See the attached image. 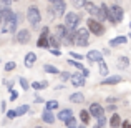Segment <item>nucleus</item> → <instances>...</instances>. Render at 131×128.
Segmentation results:
<instances>
[{
    "label": "nucleus",
    "mask_w": 131,
    "mask_h": 128,
    "mask_svg": "<svg viewBox=\"0 0 131 128\" xmlns=\"http://www.w3.org/2000/svg\"><path fill=\"white\" fill-rule=\"evenodd\" d=\"M10 98H12V100H17V98H18V92H13V90H10Z\"/></svg>",
    "instance_id": "4c0bfd02"
},
{
    "label": "nucleus",
    "mask_w": 131,
    "mask_h": 128,
    "mask_svg": "<svg viewBox=\"0 0 131 128\" xmlns=\"http://www.w3.org/2000/svg\"><path fill=\"white\" fill-rule=\"evenodd\" d=\"M116 65H118L119 70H125V68L129 67V58H128V57H119V58H118V63H116Z\"/></svg>",
    "instance_id": "aec40b11"
},
{
    "label": "nucleus",
    "mask_w": 131,
    "mask_h": 128,
    "mask_svg": "<svg viewBox=\"0 0 131 128\" xmlns=\"http://www.w3.org/2000/svg\"><path fill=\"white\" fill-rule=\"evenodd\" d=\"M30 38H32V35H30V32L28 30H20L18 33H17V42L18 43H28L30 42Z\"/></svg>",
    "instance_id": "ddd939ff"
},
{
    "label": "nucleus",
    "mask_w": 131,
    "mask_h": 128,
    "mask_svg": "<svg viewBox=\"0 0 131 128\" xmlns=\"http://www.w3.org/2000/svg\"><path fill=\"white\" fill-rule=\"evenodd\" d=\"M70 57L77 58V60H83V55H81V53H77V52H70Z\"/></svg>",
    "instance_id": "c9c22d12"
},
{
    "label": "nucleus",
    "mask_w": 131,
    "mask_h": 128,
    "mask_svg": "<svg viewBox=\"0 0 131 128\" xmlns=\"http://www.w3.org/2000/svg\"><path fill=\"white\" fill-rule=\"evenodd\" d=\"M27 20L30 22V25H32L33 28H37V27L40 25V20H42L40 10L37 8V7H28V10H27Z\"/></svg>",
    "instance_id": "f03ea898"
},
{
    "label": "nucleus",
    "mask_w": 131,
    "mask_h": 128,
    "mask_svg": "<svg viewBox=\"0 0 131 128\" xmlns=\"http://www.w3.org/2000/svg\"><path fill=\"white\" fill-rule=\"evenodd\" d=\"M108 18L113 23H119L123 20V8L119 5H108Z\"/></svg>",
    "instance_id": "20e7f679"
},
{
    "label": "nucleus",
    "mask_w": 131,
    "mask_h": 128,
    "mask_svg": "<svg viewBox=\"0 0 131 128\" xmlns=\"http://www.w3.org/2000/svg\"><path fill=\"white\" fill-rule=\"evenodd\" d=\"M70 102H73V103H81V102H85L83 93H80V92L71 93V95H70Z\"/></svg>",
    "instance_id": "412c9836"
},
{
    "label": "nucleus",
    "mask_w": 131,
    "mask_h": 128,
    "mask_svg": "<svg viewBox=\"0 0 131 128\" xmlns=\"http://www.w3.org/2000/svg\"><path fill=\"white\" fill-rule=\"evenodd\" d=\"M35 62H37V55L33 53V52H28V53L25 55V62H23L25 67L27 68H32L33 65H35Z\"/></svg>",
    "instance_id": "2eb2a0df"
},
{
    "label": "nucleus",
    "mask_w": 131,
    "mask_h": 128,
    "mask_svg": "<svg viewBox=\"0 0 131 128\" xmlns=\"http://www.w3.org/2000/svg\"><path fill=\"white\" fill-rule=\"evenodd\" d=\"M70 118H73V112L70 108H65L58 113V120H61V122H68Z\"/></svg>",
    "instance_id": "dca6fc26"
},
{
    "label": "nucleus",
    "mask_w": 131,
    "mask_h": 128,
    "mask_svg": "<svg viewBox=\"0 0 131 128\" xmlns=\"http://www.w3.org/2000/svg\"><path fill=\"white\" fill-rule=\"evenodd\" d=\"M105 125H106V118L103 116V118H100V120H98V126H101V128H103Z\"/></svg>",
    "instance_id": "58836bf2"
},
{
    "label": "nucleus",
    "mask_w": 131,
    "mask_h": 128,
    "mask_svg": "<svg viewBox=\"0 0 131 128\" xmlns=\"http://www.w3.org/2000/svg\"><path fill=\"white\" fill-rule=\"evenodd\" d=\"M35 102H37V103H43L45 100H43V98H40V96H37V98H35Z\"/></svg>",
    "instance_id": "37998d69"
},
{
    "label": "nucleus",
    "mask_w": 131,
    "mask_h": 128,
    "mask_svg": "<svg viewBox=\"0 0 131 128\" xmlns=\"http://www.w3.org/2000/svg\"><path fill=\"white\" fill-rule=\"evenodd\" d=\"M121 82V77L119 75H111V77H106L103 80V85H116Z\"/></svg>",
    "instance_id": "f3484780"
},
{
    "label": "nucleus",
    "mask_w": 131,
    "mask_h": 128,
    "mask_svg": "<svg viewBox=\"0 0 131 128\" xmlns=\"http://www.w3.org/2000/svg\"><path fill=\"white\" fill-rule=\"evenodd\" d=\"M15 68V62H7L5 63V72H12Z\"/></svg>",
    "instance_id": "72a5a7b5"
},
{
    "label": "nucleus",
    "mask_w": 131,
    "mask_h": 128,
    "mask_svg": "<svg viewBox=\"0 0 131 128\" xmlns=\"http://www.w3.org/2000/svg\"><path fill=\"white\" fill-rule=\"evenodd\" d=\"M78 128H85V126H78Z\"/></svg>",
    "instance_id": "de8ad7c7"
},
{
    "label": "nucleus",
    "mask_w": 131,
    "mask_h": 128,
    "mask_svg": "<svg viewBox=\"0 0 131 128\" xmlns=\"http://www.w3.org/2000/svg\"><path fill=\"white\" fill-rule=\"evenodd\" d=\"M32 88H33V90H43L42 82H33V83H32Z\"/></svg>",
    "instance_id": "f704fd0d"
},
{
    "label": "nucleus",
    "mask_w": 131,
    "mask_h": 128,
    "mask_svg": "<svg viewBox=\"0 0 131 128\" xmlns=\"http://www.w3.org/2000/svg\"><path fill=\"white\" fill-rule=\"evenodd\" d=\"M37 47H40V48H50V37H48V27H43V28H42V33H40V37H38Z\"/></svg>",
    "instance_id": "0eeeda50"
},
{
    "label": "nucleus",
    "mask_w": 131,
    "mask_h": 128,
    "mask_svg": "<svg viewBox=\"0 0 131 128\" xmlns=\"http://www.w3.org/2000/svg\"><path fill=\"white\" fill-rule=\"evenodd\" d=\"M7 116H8V118H15V110H8V112H7Z\"/></svg>",
    "instance_id": "a19ab883"
},
{
    "label": "nucleus",
    "mask_w": 131,
    "mask_h": 128,
    "mask_svg": "<svg viewBox=\"0 0 131 128\" xmlns=\"http://www.w3.org/2000/svg\"><path fill=\"white\" fill-rule=\"evenodd\" d=\"M65 126H67V128H78L77 120H75V118H70L68 122H65Z\"/></svg>",
    "instance_id": "7c9ffc66"
},
{
    "label": "nucleus",
    "mask_w": 131,
    "mask_h": 128,
    "mask_svg": "<svg viewBox=\"0 0 131 128\" xmlns=\"http://www.w3.org/2000/svg\"><path fill=\"white\" fill-rule=\"evenodd\" d=\"M93 18H96L98 22H103V20L108 18V5H106V3H101V5L98 7V10H96V13L93 15Z\"/></svg>",
    "instance_id": "9d476101"
},
{
    "label": "nucleus",
    "mask_w": 131,
    "mask_h": 128,
    "mask_svg": "<svg viewBox=\"0 0 131 128\" xmlns=\"http://www.w3.org/2000/svg\"><path fill=\"white\" fill-rule=\"evenodd\" d=\"M20 85H22V88H23V90H28L30 86H32V85H28V82H27V78H23V77L20 78Z\"/></svg>",
    "instance_id": "473e14b6"
},
{
    "label": "nucleus",
    "mask_w": 131,
    "mask_h": 128,
    "mask_svg": "<svg viewBox=\"0 0 131 128\" xmlns=\"http://www.w3.org/2000/svg\"><path fill=\"white\" fill-rule=\"evenodd\" d=\"M88 112L91 113V116H95V118H103L105 116V110H103V106L100 105V103H91L88 108Z\"/></svg>",
    "instance_id": "1a4fd4ad"
},
{
    "label": "nucleus",
    "mask_w": 131,
    "mask_h": 128,
    "mask_svg": "<svg viewBox=\"0 0 131 128\" xmlns=\"http://www.w3.org/2000/svg\"><path fill=\"white\" fill-rule=\"evenodd\" d=\"M86 58L90 62H96V63H100V62H103V53L98 50H90L86 53Z\"/></svg>",
    "instance_id": "f8f14e48"
},
{
    "label": "nucleus",
    "mask_w": 131,
    "mask_h": 128,
    "mask_svg": "<svg viewBox=\"0 0 131 128\" xmlns=\"http://www.w3.org/2000/svg\"><path fill=\"white\" fill-rule=\"evenodd\" d=\"M123 128H131V123L129 122H123Z\"/></svg>",
    "instance_id": "79ce46f5"
},
{
    "label": "nucleus",
    "mask_w": 131,
    "mask_h": 128,
    "mask_svg": "<svg viewBox=\"0 0 131 128\" xmlns=\"http://www.w3.org/2000/svg\"><path fill=\"white\" fill-rule=\"evenodd\" d=\"M71 5L75 7V8H85V5H86L88 0H70Z\"/></svg>",
    "instance_id": "bb28decb"
},
{
    "label": "nucleus",
    "mask_w": 131,
    "mask_h": 128,
    "mask_svg": "<svg viewBox=\"0 0 131 128\" xmlns=\"http://www.w3.org/2000/svg\"><path fill=\"white\" fill-rule=\"evenodd\" d=\"M60 77L63 78V80H71V75L68 73V72H61V73H60Z\"/></svg>",
    "instance_id": "e433bc0d"
},
{
    "label": "nucleus",
    "mask_w": 131,
    "mask_h": 128,
    "mask_svg": "<svg viewBox=\"0 0 131 128\" xmlns=\"http://www.w3.org/2000/svg\"><path fill=\"white\" fill-rule=\"evenodd\" d=\"M50 2H51V3H53V2H63V0H50Z\"/></svg>",
    "instance_id": "49530a36"
},
{
    "label": "nucleus",
    "mask_w": 131,
    "mask_h": 128,
    "mask_svg": "<svg viewBox=\"0 0 131 128\" xmlns=\"http://www.w3.org/2000/svg\"><path fill=\"white\" fill-rule=\"evenodd\" d=\"M90 116H91V113H90L88 110H81V112H80V118H81V122H83L85 125L90 122Z\"/></svg>",
    "instance_id": "a878e982"
},
{
    "label": "nucleus",
    "mask_w": 131,
    "mask_h": 128,
    "mask_svg": "<svg viewBox=\"0 0 131 128\" xmlns=\"http://www.w3.org/2000/svg\"><path fill=\"white\" fill-rule=\"evenodd\" d=\"M126 42H128L126 37H116V38H113L111 42H110V45H111V47H116V45H123V43H126Z\"/></svg>",
    "instance_id": "b1692460"
},
{
    "label": "nucleus",
    "mask_w": 131,
    "mask_h": 128,
    "mask_svg": "<svg viewBox=\"0 0 131 128\" xmlns=\"http://www.w3.org/2000/svg\"><path fill=\"white\" fill-rule=\"evenodd\" d=\"M86 23H88V30L91 33H95L96 37H101L103 33H105V27H103V23L101 22H98V20L96 18H88L86 20Z\"/></svg>",
    "instance_id": "39448f33"
},
{
    "label": "nucleus",
    "mask_w": 131,
    "mask_h": 128,
    "mask_svg": "<svg viewBox=\"0 0 131 128\" xmlns=\"http://www.w3.org/2000/svg\"><path fill=\"white\" fill-rule=\"evenodd\" d=\"M85 10H86L90 15H95V13H96V10H98V7H96L93 2H86V5H85Z\"/></svg>",
    "instance_id": "5701e85b"
},
{
    "label": "nucleus",
    "mask_w": 131,
    "mask_h": 128,
    "mask_svg": "<svg viewBox=\"0 0 131 128\" xmlns=\"http://www.w3.org/2000/svg\"><path fill=\"white\" fill-rule=\"evenodd\" d=\"M50 13L55 17H61L65 13V2H53L50 5Z\"/></svg>",
    "instance_id": "6e6552de"
},
{
    "label": "nucleus",
    "mask_w": 131,
    "mask_h": 128,
    "mask_svg": "<svg viewBox=\"0 0 131 128\" xmlns=\"http://www.w3.org/2000/svg\"><path fill=\"white\" fill-rule=\"evenodd\" d=\"M68 63H70V65H73V67H77L80 72H83V70H85V67H83V65H81V63H78V62H75V60H68Z\"/></svg>",
    "instance_id": "2f4dec72"
},
{
    "label": "nucleus",
    "mask_w": 131,
    "mask_h": 128,
    "mask_svg": "<svg viewBox=\"0 0 131 128\" xmlns=\"http://www.w3.org/2000/svg\"><path fill=\"white\" fill-rule=\"evenodd\" d=\"M17 15L8 8V7H3L2 8V33H15L17 28Z\"/></svg>",
    "instance_id": "f257e3e1"
},
{
    "label": "nucleus",
    "mask_w": 131,
    "mask_h": 128,
    "mask_svg": "<svg viewBox=\"0 0 131 128\" xmlns=\"http://www.w3.org/2000/svg\"><path fill=\"white\" fill-rule=\"evenodd\" d=\"M88 35H90V30H88V28H80V30H77L75 43H77L78 47H86V45H88Z\"/></svg>",
    "instance_id": "423d86ee"
},
{
    "label": "nucleus",
    "mask_w": 131,
    "mask_h": 128,
    "mask_svg": "<svg viewBox=\"0 0 131 128\" xmlns=\"http://www.w3.org/2000/svg\"><path fill=\"white\" fill-rule=\"evenodd\" d=\"M95 128H101V126H95Z\"/></svg>",
    "instance_id": "09e8293b"
},
{
    "label": "nucleus",
    "mask_w": 131,
    "mask_h": 128,
    "mask_svg": "<svg viewBox=\"0 0 131 128\" xmlns=\"http://www.w3.org/2000/svg\"><path fill=\"white\" fill-rule=\"evenodd\" d=\"M45 105H47V110H50V112L58 108V102H57V100H50V102H47Z\"/></svg>",
    "instance_id": "c85d7f7f"
},
{
    "label": "nucleus",
    "mask_w": 131,
    "mask_h": 128,
    "mask_svg": "<svg viewBox=\"0 0 131 128\" xmlns=\"http://www.w3.org/2000/svg\"><path fill=\"white\" fill-rule=\"evenodd\" d=\"M129 27H131V23H129Z\"/></svg>",
    "instance_id": "8fccbe9b"
},
{
    "label": "nucleus",
    "mask_w": 131,
    "mask_h": 128,
    "mask_svg": "<svg viewBox=\"0 0 131 128\" xmlns=\"http://www.w3.org/2000/svg\"><path fill=\"white\" fill-rule=\"evenodd\" d=\"M43 70L47 72V73H51V75H60V73H61V72L58 70L57 67H53V65H45Z\"/></svg>",
    "instance_id": "393cba45"
},
{
    "label": "nucleus",
    "mask_w": 131,
    "mask_h": 128,
    "mask_svg": "<svg viewBox=\"0 0 131 128\" xmlns=\"http://www.w3.org/2000/svg\"><path fill=\"white\" fill-rule=\"evenodd\" d=\"M10 2H12V0H2V3H3L5 7H8V3H10Z\"/></svg>",
    "instance_id": "c03bdc74"
},
{
    "label": "nucleus",
    "mask_w": 131,
    "mask_h": 128,
    "mask_svg": "<svg viewBox=\"0 0 131 128\" xmlns=\"http://www.w3.org/2000/svg\"><path fill=\"white\" fill-rule=\"evenodd\" d=\"M85 80H86V78L83 77V75L81 73H73L71 75V83H73V86H83L85 85Z\"/></svg>",
    "instance_id": "4468645a"
},
{
    "label": "nucleus",
    "mask_w": 131,
    "mask_h": 128,
    "mask_svg": "<svg viewBox=\"0 0 131 128\" xmlns=\"http://www.w3.org/2000/svg\"><path fill=\"white\" fill-rule=\"evenodd\" d=\"M50 52H51V55H55V57H60V53H61L60 50H57V48H50Z\"/></svg>",
    "instance_id": "ea45409f"
},
{
    "label": "nucleus",
    "mask_w": 131,
    "mask_h": 128,
    "mask_svg": "<svg viewBox=\"0 0 131 128\" xmlns=\"http://www.w3.org/2000/svg\"><path fill=\"white\" fill-rule=\"evenodd\" d=\"M110 126H113V128H119L121 126V118H119L118 113H113L111 115V118H110Z\"/></svg>",
    "instance_id": "6ab92c4d"
},
{
    "label": "nucleus",
    "mask_w": 131,
    "mask_h": 128,
    "mask_svg": "<svg viewBox=\"0 0 131 128\" xmlns=\"http://www.w3.org/2000/svg\"><path fill=\"white\" fill-rule=\"evenodd\" d=\"M100 73L103 75V77H108V67H106V63H105V60L103 62H100Z\"/></svg>",
    "instance_id": "cd10ccee"
},
{
    "label": "nucleus",
    "mask_w": 131,
    "mask_h": 128,
    "mask_svg": "<svg viewBox=\"0 0 131 128\" xmlns=\"http://www.w3.org/2000/svg\"><path fill=\"white\" fill-rule=\"evenodd\" d=\"M78 23H80V15H78V13H75V12L65 13V23H63V25L67 27L68 30L75 32V30H77V27H78Z\"/></svg>",
    "instance_id": "7ed1b4c3"
},
{
    "label": "nucleus",
    "mask_w": 131,
    "mask_h": 128,
    "mask_svg": "<svg viewBox=\"0 0 131 128\" xmlns=\"http://www.w3.org/2000/svg\"><path fill=\"white\" fill-rule=\"evenodd\" d=\"M67 33H68V28H67L65 25H57V27H55V33H53V37H55V38H58L60 42H63L65 37H67Z\"/></svg>",
    "instance_id": "9b49d317"
},
{
    "label": "nucleus",
    "mask_w": 131,
    "mask_h": 128,
    "mask_svg": "<svg viewBox=\"0 0 131 128\" xmlns=\"http://www.w3.org/2000/svg\"><path fill=\"white\" fill-rule=\"evenodd\" d=\"M0 27H2V8H0Z\"/></svg>",
    "instance_id": "a18cd8bd"
},
{
    "label": "nucleus",
    "mask_w": 131,
    "mask_h": 128,
    "mask_svg": "<svg viewBox=\"0 0 131 128\" xmlns=\"http://www.w3.org/2000/svg\"><path fill=\"white\" fill-rule=\"evenodd\" d=\"M28 112H30L28 105H20L18 108H15V115L17 116H22V115H25V113H28Z\"/></svg>",
    "instance_id": "4be33fe9"
},
{
    "label": "nucleus",
    "mask_w": 131,
    "mask_h": 128,
    "mask_svg": "<svg viewBox=\"0 0 131 128\" xmlns=\"http://www.w3.org/2000/svg\"><path fill=\"white\" fill-rule=\"evenodd\" d=\"M42 120H43L45 123H55V115L50 112V110L45 108V112L42 113Z\"/></svg>",
    "instance_id": "a211bd4d"
},
{
    "label": "nucleus",
    "mask_w": 131,
    "mask_h": 128,
    "mask_svg": "<svg viewBox=\"0 0 131 128\" xmlns=\"http://www.w3.org/2000/svg\"><path fill=\"white\" fill-rule=\"evenodd\" d=\"M60 40H58V38H55V37H50V47H53V48H57V50H58V47H60Z\"/></svg>",
    "instance_id": "c756f323"
}]
</instances>
